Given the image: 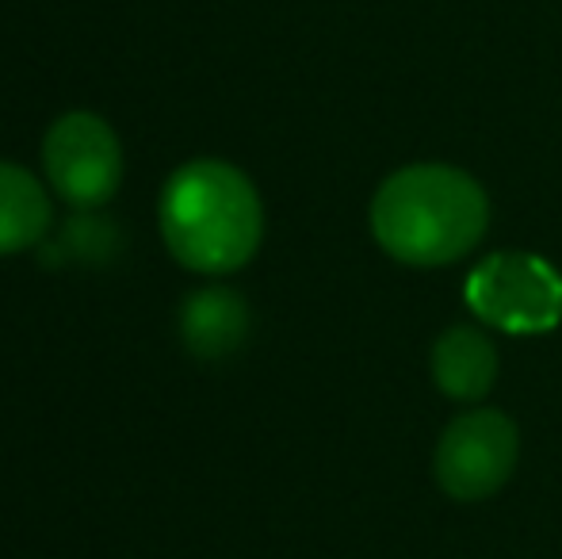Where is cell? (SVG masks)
Segmentation results:
<instances>
[{"label": "cell", "instance_id": "obj_1", "mask_svg": "<svg viewBox=\"0 0 562 559\" xmlns=\"http://www.w3.org/2000/svg\"><path fill=\"white\" fill-rule=\"evenodd\" d=\"M490 226L486 188L456 165H406L379 185L371 234L402 265L440 269L463 261Z\"/></svg>", "mask_w": 562, "mask_h": 559}, {"label": "cell", "instance_id": "obj_2", "mask_svg": "<svg viewBox=\"0 0 562 559\" xmlns=\"http://www.w3.org/2000/svg\"><path fill=\"white\" fill-rule=\"evenodd\" d=\"M161 234L184 269L226 277L260 249L265 208L241 169L203 157L177 169L165 185Z\"/></svg>", "mask_w": 562, "mask_h": 559}, {"label": "cell", "instance_id": "obj_3", "mask_svg": "<svg viewBox=\"0 0 562 559\" xmlns=\"http://www.w3.org/2000/svg\"><path fill=\"white\" fill-rule=\"evenodd\" d=\"M520 456V433L502 411H467L440 433L432 471L456 502H482L509 483Z\"/></svg>", "mask_w": 562, "mask_h": 559}, {"label": "cell", "instance_id": "obj_4", "mask_svg": "<svg viewBox=\"0 0 562 559\" xmlns=\"http://www.w3.org/2000/svg\"><path fill=\"white\" fill-rule=\"evenodd\" d=\"M467 303L497 329L540 334L562 318V277L540 257L497 254L474 269Z\"/></svg>", "mask_w": 562, "mask_h": 559}, {"label": "cell", "instance_id": "obj_5", "mask_svg": "<svg viewBox=\"0 0 562 559\" xmlns=\"http://www.w3.org/2000/svg\"><path fill=\"white\" fill-rule=\"evenodd\" d=\"M43 165L50 185L61 200L77 208H97L108 203L123 177V154L119 138L100 115L74 112L61 115L43 142Z\"/></svg>", "mask_w": 562, "mask_h": 559}, {"label": "cell", "instance_id": "obj_6", "mask_svg": "<svg viewBox=\"0 0 562 559\" xmlns=\"http://www.w3.org/2000/svg\"><path fill=\"white\" fill-rule=\"evenodd\" d=\"M432 380L448 399L479 403L497 380V349L471 326H451L432 345Z\"/></svg>", "mask_w": 562, "mask_h": 559}, {"label": "cell", "instance_id": "obj_7", "mask_svg": "<svg viewBox=\"0 0 562 559\" xmlns=\"http://www.w3.org/2000/svg\"><path fill=\"white\" fill-rule=\"evenodd\" d=\"M50 226L46 188L20 165L0 161V257L31 249Z\"/></svg>", "mask_w": 562, "mask_h": 559}, {"label": "cell", "instance_id": "obj_8", "mask_svg": "<svg viewBox=\"0 0 562 559\" xmlns=\"http://www.w3.org/2000/svg\"><path fill=\"white\" fill-rule=\"evenodd\" d=\"M180 329H184V342L192 353H200V357H226V353H234L241 345L245 329H249V314H245V303L234 291L207 288L188 299Z\"/></svg>", "mask_w": 562, "mask_h": 559}]
</instances>
